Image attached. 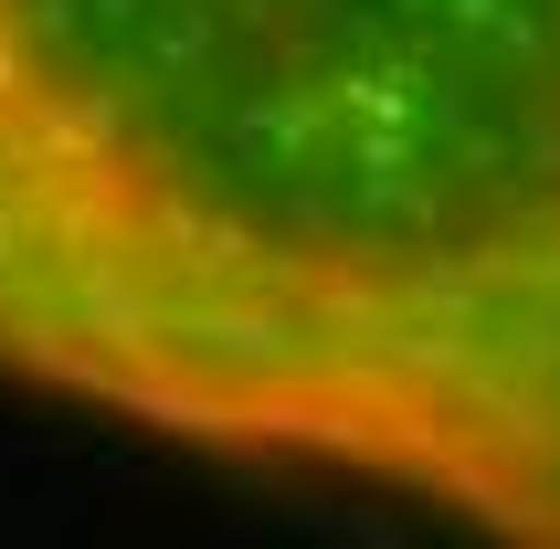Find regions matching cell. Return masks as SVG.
<instances>
[{
    "label": "cell",
    "mask_w": 560,
    "mask_h": 549,
    "mask_svg": "<svg viewBox=\"0 0 560 549\" xmlns=\"http://www.w3.org/2000/svg\"><path fill=\"white\" fill-rule=\"evenodd\" d=\"M0 392L560 549V0H0Z\"/></svg>",
    "instance_id": "obj_1"
}]
</instances>
